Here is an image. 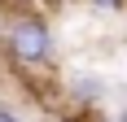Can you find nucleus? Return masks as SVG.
Segmentation results:
<instances>
[{
    "instance_id": "3",
    "label": "nucleus",
    "mask_w": 127,
    "mask_h": 122,
    "mask_svg": "<svg viewBox=\"0 0 127 122\" xmlns=\"http://www.w3.org/2000/svg\"><path fill=\"white\" fill-rule=\"evenodd\" d=\"M92 9H105V13H118V9H127V0H88Z\"/></svg>"
},
{
    "instance_id": "4",
    "label": "nucleus",
    "mask_w": 127,
    "mask_h": 122,
    "mask_svg": "<svg viewBox=\"0 0 127 122\" xmlns=\"http://www.w3.org/2000/svg\"><path fill=\"white\" fill-rule=\"evenodd\" d=\"M0 122H26V118H22L18 109H9V105H4V109H0Z\"/></svg>"
},
{
    "instance_id": "2",
    "label": "nucleus",
    "mask_w": 127,
    "mask_h": 122,
    "mask_svg": "<svg viewBox=\"0 0 127 122\" xmlns=\"http://www.w3.org/2000/svg\"><path fill=\"white\" fill-rule=\"evenodd\" d=\"M105 79L101 74H88V70H79V74H70L62 83V96H66V105L70 109H88V113H96L101 109V100H105Z\"/></svg>"
},
{
    "instance_id": "1",
    "label": "nucleus",
    "mask_w": 127,
    "mask_h": 122,
    "mask_svg": "<svg viewBox=\"0 0 127 122\" xmlns=\"http://www.w3.org/2000/svg\"><path fill=\"white\" fill-rule=\"evenodd\" d=\"M0 48H4V61L18 65V70L35 74V70H53L57 61V35L44 13H13L4 31H0Z\"/></svg>"
},
{
    "instance_id": "5",
    "label": "nucleus",
    "mask_w": 127,
    "mask_h": 122,
    "mask_svg": "<svg viewBox=\"0 0 127 122\" xmlns=\"http://www.w3.org/2000/svg\"><path fill=\"white\" fill-rule=\"evenodd\" d=\"M101 122H127V109H118L114 118H101Z\"/></svg>"
}]
</instances>
